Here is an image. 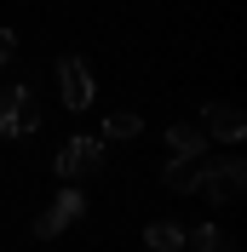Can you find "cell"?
Listing matches in <instances>:
<instances>
[{
  "instance_id": "52a82bcc",
  "label": "cell",
  "mask_w": 247,
  "mask_h": 252,
  "mask_svg": "<svg viewBox=\"0 0 247 252\" xmlns=\"http://www.w3.org/2000/svg\"><path fill=\"white\" fill-rule=\"evenodd\" d=\"M35 132H41V103H35V92H23L6 121V138H35Z\"/></svg>"
},
{
  "instance_id": "3957f363",
  "label": "cell",
  "mask_w": 247,
  "mask_h": 252,
  "mask_svg": "<svg viewBox=\"0 0 247 252\" xmlns=\"http://www.w3.org/2000/svg\"><path fill=\"white\" fill-rule=\"evenodd\" d=\"M92 172H104V138H69L58 149V178L63 184H81Z\"/></svg>"
},
{
  "instance_id": "30bf717a",
  "label": "cell",
  "mask_w": 247,
  "mask_h": 252,
  "mask_svg": "<svg viewBox=\"0 0 247 252\" xmlns=\"http://www.w3.org/2000/svg\"><path fill=\"white\" fill-rule=\"evenodd\" d=\"M138 132H144V121H138L132 109H115V115L104 121V143H126V138H138Z\"/></svg>"
},
{
  "instance_id": "ba28073f",
  "label": "cell",
  "mask_w": 247,
  "mask_h": 252,
  "mask_svg": "<svg viewBox=\"0 0 247 252\" xmlns=\"http://www.w3.org/2000/svg\"><path fill=\"white\" fill-rule=\"evenodd\" d=\"M167 149H172V155H207L213 138H207L201 126H167Z\"/></svg>"
},
{
  "instance_id": "7a4b0ae2",
  "label": "cell",
  "mask_w": 247,
  "mask_h": 252,
  "mask_svg": "<svg viewBox=\"0 0 247 252\" xmlns=\"http://www.w3.org/2000/svg\"><path fill=\"white\" fill-rule=\"evenodd\" d=\"M247 189V160L242 155H224V160H207V172H201V189L196 195H207V201H242Z\"/></svg>"
},
{
  "instance_id": "5b68a950",
  "label": "cell",
  "mask_w": 247,
  "mask_h": 252,
  "mask_svg": "<svg viewBox=\"0 0 247 252\" xmlns=\"http://www.w3.org/2000/svg\"><path fill=\"white\" fill-rule=\"evenodd\" d=\"M201 132L207 138H218V143H242L247 138V115L236 109V103H201Z\"/></svg>"
},
{
  "instance_id": "4fadbf2b",
  "label": "cell",
  "mask_w": 247,
  "mask_h": 252,
  "mask_svg": "<svg viewBox=\"0 0 247 252\" xmlns=\"http://www.w3.org/2000/svg\"><path fill=\"white\" fill-rule=\"evenodd\" d=\"M12 52H17V34H12V29H0V63H12Z\"/></svg>"
},
{
  "instance_id": "8fae6325",
  "label": "cell",
  "mask_w": 247,
  "mask_h": 252,
  "mask_svg": "<svg viewBox=\"0 0 247 252\" xmlns=\"http://www.w3.org/2000/svg\"><path fill=\"white\" fill-rule=\"evenodd\" d=\"M184 247H196V252H224V247H230V235H224L218 223H201V229H190V235H184Z\"/></svg>"
},
{
  "instance_id": "7c38bea8",
  "label": "cell",
  "mask_w": 247,
  "mask_h": 252,
  "mask_svg": "<svg viewBox=\"0 0 247 252\" xmlns=\"http://www.w3.org/2000/svg\"><path fill=\"white\" fill-rule=\"evenodd\" d=\"M29 92V80H12V86H0V138H6V121H12V109H17V97Z\"/></svg>"
},
{
  "instance_id": "6da1fadb",
  "label": "cell",
  "mask_w": 247,
  "mask_h": 252,
  "mask_svg": "<svg viewBox=\"0 0 247 252\" xmlns=\"http://www.w3.org/2000/svg\"><path fill=\"white\" fill-rule=\"evenodd\" d=\"M81 218H86V195H81L75 184H63L58 195H52V206L35 218V241H58L63 229H69V223H81Z\"/></svg>"
},
{
  "instance_id": "8992f818",
  "label": "cell",
  "mask_w": 247,
  "mask_h": 252,
  "mask_svg": "<svg viewBox=\"0 0 247 252\" xmlns=\"http://www.w3.org/2000/svg\"><path fill=\"white\" fill-rule=\"evenodd\" d=\"M201 172H207V155H172L167 166H161V184H167L172 195H196Z\"/></svg>"
},
{
  "instance_id": "277c9868",
  "label": "cell",
  "mask_w": 247,
  "mask_h": 252,
  "mask_svg": "<svg viewBox=\"0 0 247 252\" xmlns=\"http://www.w3.org/2000/svg\"><path fill=\"white\" fill-rule=\"evenodd\" d=\"M58 92H63V109H92V69L81 52H63L58 58Z\"/></svg>"
},
{
  "instance_id": "9c48e42d",
  "label": "cell",
  "mask_w": 247,
  "mask_h": 252,
  "mask_svg": "<svg viewBox=\"0 0 247 252\" xmlns=\"http://www.w3.org/2000/svg\"><path fill=\"white\" fill-rule=\"evenodd\" d=\"M144 247H150V252H178V247H184V229H178L172 218H155L150 229H144Z\"/></svg>"
}]
</instances>
